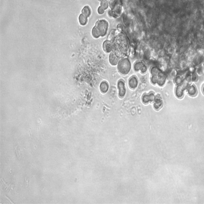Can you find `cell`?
I'll return each mask as SVG.
<instances>
[{
  "mask_svg": "<svg viewBox=\"0 0 204 204\" xmlns=\"http://www.w3.org/2000/svg\"><path fill=\"white\" fill-rule=\"evenodd\" d=\"M108 23L105 19L98 20L95 23V26L99 30L101 37H104L106 35L108 28Z\"/></svg>",
  "mask_w": 204,
  "mask_h": 204,
  "instance_id": "cell-4",
  "label": "cell"
},
{
  "mask_svg": "<svg viewBox=\"0 0 204 204\" xmlns=\"http://www.w3.org/2000/svg\"><path fill=\"white\" fill-rule=\"evenodd\" d=\"M15 150L18 160H22L24 156H23V154L22 153L21 150L18 148V146H17L15 147Z\"/></svg>",
  "mask_w": 204,
  "mask_h": 204,
  "instance_id": "cell-19",
  "label": "cell"
},
{
  "mask_svg": "<svg viewBox=\"0 0 204 204\" xmlns=\"http://www.w3.org/2000/svg\"><path fill=\"white\" fill-rule=\"evenodd\" d=\"M121 58L117 55L115 52L112 51L109 55V61L112 66H115L118 64Z\"/></svg>",
  "mask_w": 204,
  "mask_h": 204,
  "instance_id": "cell-7",
  "label": "cell"
},
{
  "mask_svg": "<svg viewBox=\"0 0 204 204\" xmlns=\"http://www.w3.org/2000/svg\"><path fill=\"white\" fill-rule=\"evenodd\" d=\"M155 96L153 92L147 94H145L142 97V101L143 103L144 104L148 103L150 102H152L154 101Z\"/></svg>",
  "mask_w": 204,
  "mask_h": 204,
  "instance_id": "cell-10",
  "label": "cell"
},
{
  "mask_svg": "<svg viewBox=\"0 0 204 204\" xmlns=\"http://www.w3.org/2000/svg\"><path fill=\"white\" fill-rule=\"evenodd\" d=\"M138 80L135 76H133L130 78L129 80V87L132 89H135L138 85Z\"/></svg>",
  "mask_w": 204,
  "mask_h": 204,
  "instance_id": "cell-13",
  "label": "cell"
},
{
  "mask_svg": "<svg viewBox=\"0 0 204 204\" xmlns=\"http://www.w3.org/2000/svg\"><path fill=\"white\" fill-rule=\"evenodd\" d=\"M118 90V95L121 98H123L126 94V88L125 83L123 81L120 80L118 81L117 84Z\"/></svg>",
  "mask_w": 204,
  "mask_h": 204,
  "instance_id": "cell-6",
  "label": "cell"
},
{
  "mask_svg": "<svg viewBox=\"0 0 204 204\" xmlns=\"http://www.w3.org/2000/svg\"><path fill=\"white\" fill-rule=\"evenodd\" d=\"M98 1H103V0H98Z\"/></svg>",
  "mask_w": 204,
  "mask_h": 204,
  "instance_id": "cell-26",
  "label": "cell"
},
{
  "mask_svg": "<svg viewBox=\"0 0 204 204\" xmlns=\"http://www.w3.org/2000/svg\"><path fill=\"white\" fill-rule=\"evenodd\" d=\"M102 48L105 52L110 53L113 50L112 42L109 40H106L102 44Z\"/></svg>",
  "mask_w": 204,
  "mask_h": 204,
  "instance_id": "cell-8",
  "label": "cell"
},
{
  "mask_svg": "<svg viewBox=\"0 0 204 204\" xmlns=\"http://www.w3.org/2000/svg\"><path fill=\"white\" fill-rule=\"evenodd\" d=\"M108 89H109V85L107 82L106 81H103L101 82L100 85V89L102 93H106L108 92Z\"/></svg>",
  "mask_w": 204,
  "mask_h": 204,
  "instance_id": "cell-15",
  "label": "cell"
},
{
  "mask_svg": "<svg viewBox=\"0 0 204 204\" xmlns=\"http://www.w3.org/2000/svg\"><path fill=\"white\" fill-rule=\"evenodd\" d=\"M163 106V101L160 95L155 97L154 101V107L155 109L158 111Z\"/></svg>",
  "mask_w": 204,
  "mask_h": 204,
  "instance_id": "cell-12",
  "label": "cell"
},
{
  "mask_svg": "<svg viewBox=\"0 0 204 204\" xmlns=\"http://www.w3.org/2000/svg\"><path fill=\"white\" fill-rule=\"evenodd\" d=\"M187 92L189 95L194 97L197 93V90L196 87L193 85H189L187 87Z\"/></svg>",
  "mask_w": 204,
  "mask_h": 204,
  "instance_id": "cell-14",
  "label": "cell"
},
{
  "mask_svg": "<svg viewBox=\"0 0 204 204\" xmlns=\"http://www.w3.org/2000/svg\"><path fill=\"white\" fill-rule=\"evenodd\" d=\"M151 82L153 84H157L160 86L164 84L166 80L165 75L160 69L156 67H152L151 69Z\"/></svg>",
  "mask_w": 204,
  "mask_h": 204,
  "instance_id": "cell-2",
  "label": "cell"
},
{
  "mask_svg": "<svg viewBox=\"0 0 204 204\" xmlns=\"http://www.w3.org/2000/svg\"><path fill=\"white\" fill-rule=\"evenodd\" d=\"M78 20L79 24L81 26H84L86 25L88 22V18L83 14H81L78 17Z\"/></svg>",
  "mask_w": 204,
  "mask_h": 204,
  "instance_id": "cell-17",
  "label": "cell"
},
{
  "mask_svg": "<svg viewBox=\"0 0 204 204\" xmlns=\"http://www.w3.org/2000/svg\"><path fill=\"white\" fill-rule=\"evenodd\" d=\"M134 69L135 71H140L142 73H146L147 71V67L142 62H138L135 63L134 66Z\"/></svg>",
  "mask_w": 204,
  "mask_h": 204,
  "instance_id": "cell-9",
  "label": "cell"
},
{
  "mask_svg": "<svg viewBox=\"0 0 204 204\" xmlns=\"http://www.w3.org/2000/svg\"><path fill=\"white\" fill-rule=\"evenodd\" d=\"M202 92H203V94L204 95V86H203V87H202Z\"/></svg>",
  "mask_w": 204,
  "mask_h": 204,
  "instance_id": "cell-25",
  "label": "cell"
},
{
  "mask_svg": "<svg viewBox=\"0 0 204 204\" xmlns=\"http://www.w3.org/2000/svg\"><path fill=\"white\" fill-rule=\"evenodd\" d=\"M112 51L115 52L119 57H127L130 54L131 44L129 39L122 32L117 34L112 41Z\"/></svg>",
  "mask_w": 204,
  "mask_h": 204,
  "instance_id": "cell-1",
  "label": "cell"
},
{
  "mask_svg": "<svg viewBox=\"0 0 204 204\" xmlns=\"http://www.w3.org/2000/svg\"><path fill=\"white\" fill-rule=\"evenodd\" d=\"M122 1L121 0H118L114 8L108 11V16L113 18L119 17L122 11Z\"/></svg>",
  "mask_w": 204,
  "mask_h": 204,
  "instance_id": "cell-5",
  "label": "cell"
},
{
  "mask_svg": "<svg viewBox=\"0 0 204 204\" xmlns=\"http://www.w3.org/2000/svg\"><path fill=\"white\" fill-rule=\"evenodd\" d=\"M198 77L196 74H193L192 76V80L194 82H196L198 80Z\"/></svg>",
  "mask_w": 204,
  "mask_h": 204,
  "instance_id": "cell-24",
  "label": "cell"
},
{
  "mask_svg": "<svg viewBox=\"0 0 204 204\" xmlns=\"http://www.w3.org/2000/svg\"><path fill=\"white\" fill-rule=\"evenodd\" d=\"M105 10L103 9L102 7H101V6H99L98 8L97 9V12L98 13L100 14V15H102V14H103L104 12H105Z\"/></svg>",
  "mask_w": 204,
  "mask_h": 204,
  "instance_id": "cell-22",
  "label": "cell"
},
{
  "mask_svg": "<svg viewBox=\"0 0 204 204\" xmlns=\"http://www.w3.org/2000/svg\"><path fill=\"white\" fill-rule=\"evenodd\" d=\"M109 4V7L111 9L114 8L118 0H107Z\"/></svg>",
  "mask_w": 204,
  "mask_h": 204,
  "instance_id": "cell-21",
  "label": "cell"
},
{
  "mask_svg": "<svg viewBox=\"0 0 204 204\" xmlns=\"http://www.w3.org/2000/svg\"><path fill=\"white\" fill-rule=\"evenodd\" d=\"M187 84L186 83H184L183 84L179 85L176 88V93L177 97L178 98H180L182 97L183 95V92L185 88L186 87Z\"/></svg>",
  "mask_w": 204,
  "mask_h": 204,
  "instance_id": "cell-11",
  "label": "cell"
},
{
  "mask_svg": "<svg viewBox=\"0 0 204 204\" xmlns=\"http://www.w3.org/2000/svg\"><path fill=\"white\" fill-rule=\"evenodd\" d=\"M92 35L94 38H98L101 37V35L99 30L95 26H94L93 28H92Z\"/></svg>",
  "mask_w": 204,
  "mask_h": 204,
  "instance_id": "cell-18",
  "label": "cell"
},
{
  "mask_svg": "<svg viewBox=\"0 0 204 204\" xmlns=\"http://www.w3.org/2000/svg\"><path fill=\"white\" fill-rule=\"evenodd\" d=\"M100 6L105 10L108 9L109 7V4L107 0H103L101 1Z\"/></svg>",
  "mask_w": 204,
  "mask_h": 204,
  "instance_id": "cell-20",
  "label": "cell"
},
{
  "mask_svg": "<svg viewBox=\"0 0 204 204\" xmlns=\"http://www.w3.org/2000/svg\"><path fill=\"white\" fill-rule=\"evenodd\" d=\"M82 13L87 17H89L92 14V10L89 6L86 5L83 7L82 10Z\"/></svg>",
  "mask_w": 204,
  "mask_h": 204,
  "instance_id": "cell-16",
  "label": "cell"
},
{
  "mask_svg": "<svg viewBox=\"0 0 204 204\" xmlns=\"http://www.w3.org/2000/svg\"><path fill=\"white\" fill-rule=\"evenodd\" d=\"M117 69L121 74L127 75L129 73L131 69V64L128 58L127 57L121 59L117 64Z\"/></svg>",
  "mask_w": 204,
  "mask_h": 204,
  "instance_id": "cell-3",
  "label": "cell"
},
{
  "mask_svg": "<svg viewBox=\"0 0 204 204\" xmlns=\"http://www.w3.org/2000/svg\"><path fill=\"white\" fill-rule=\"evenodd\" d=\"M123 28V27L121 24H118L117 26V30L118 32H122Z\"/></svg>",
  "mask_w": 204,
  "mask_h": 204,
  "instance_id": "cell-23",
  "label": "cell"
}]
</instances>
